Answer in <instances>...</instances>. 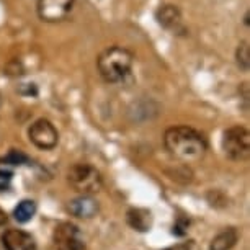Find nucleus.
<instances>
[{
    "label": "nucleus",
    "instance_id": "nucleus-6",
    "mask_svg": "<svg viewBox=\"0 0 250 250\" xmlns=\"http://www.w3.org/2000/svg\"><path fill=\"white\" fill-rule=\"evenodd\" d=\"M53 242L56 250H85V242L77 226L70 223H61L53 232Z\"/></svg>",
    "mask_w": 250,
    "mask_h": 250
},
{
    "label": "nucleus",
    "instance_id": "nucleus-9",
    "mask_svg": "<svg viewBox=\"0 0 250 250\" xmlns=\"http://www.w3.org/2000/svg\"><path fill=\"white\" fill-rule=\"evenodd\" d=\"M67 211L72 216H75V218L90 219L98 213V203L90 195H82L72 201H69Z\"/></svg>",
    "mask_w": 250,
    "mask_h": 250
},
{
    "label": "nucleus",
    "instance_id": "nucleus-3",
    "mask_svg": "<svg viewBox=\"0 0 250 250\" xmlns=\"http://www.w3.org/2000/svg\"><path fill=\"white\" fill-rule=\"evenodd\" d=\"M223 150L230 160L244 162L250 154V133L244 126H230L223 134Z\"/></svg>",
    "mask_w": 250,
    "mask_h": 250
},
{
    "label": "nucleus",
    "instance_id": "nucleus-7",
    "mask_svg": "<svg viewBox=\"0 0 250 250\" xmlns=\"http://www.w3.org/2000/svg\"><path fill=\"white\" fill-rule=\"evenodd\" d=\"M75 0H38V15L43 21H62L72 12Z\"/></svg>",
    "mask_w": 250,
    "mask_h": 250
},
{
    "label": "nucleus",
    "instance_id": "nucleus-17",
    "mask_svg": "<svg viewBox=\"0 0 250 250\" xmlns=\"http://www.w3.org/2000/svg\"><path fill=\"white\" fill-rule=\"evenodd\" d=\"M193 245H195L193 240H187V242L175 244V245H172V247H167V249H164V250H191Z\"/></svg>",
    "mask_w": 250,
    "mask_h": 250
},
{
    "label": "nucleus",
    "instance_id": "nucleus-5",
    "mask_svg": "<svg viewBox=\"0 0 250 250\" xmlns=\"http://www.w3.org/2000/svg\"><path fill=\"white\" fill-rule=\"evenodd\" d=\"M28 138H30V141L38 149L49 150L56 147V144H58V141H59V134H58V129L54 128V125L49 120L40 118V120H36L30 126V129H28Z\"/></svg>",
    "mask_w": 250,
    "mask_h": 250
},
{
    "label": "nucleus",
    "instance_id": "nucleus-2",
    "mask_svg": "<svg viewBox=\"0 0 250 250\" xmlns=\"http://www.w3.org/2000/svg\"><path fill=\"white\" fill-rule=\"evenodd\" d=\"M133 61L134 56L129 49L123 48V46H111L98 56V72L105 82H121L129 74L131 67H133Z\"/></svg>",
    "mask_w": 250,
    "mask_h": 250
},
{
    "label": "nucleus",
    "instance_id": "nucleus-4",
    "mask_svg": "<svg viewBox=\"0 0 250 250\" xmlns=\"http://www.w3.org/2000/svg\"><path fill=\"white\" fill-rule=\"evenodd\" d=\"M67 180L75 190L82 195H92L100 191L102 188V175L95 167L90 164H75L69 168Z\"/></svg>",
    "mask_w": 250,
    "mask_h": 250
},
{
    "label": "nucleus",
    "instance_id": "nucleus-13",
    "mask_svg": "<svg viewBox=\"0 0 250 250\" xmlns=\"http://www.w3.org/2000/svg\"><path fill=\"white\" fill-rule=\"evenodd\" d=\"M35 214H36V203L33 200H23L13 209V218L20 224H25L28 221H31Z\"/></svg>",
    "mask_w": 250,
    "mask_h": 250
},
{
    "label": "nucleus",
    "instance_id": "nucleus-10",
    "mask_svg": "<svg viewBox=\"0 0 250 250\" xmlns=\"http://www.w3.org/2000/svg\"><path fill=\"white\" fill-rule=\"evenodd\" d=\"M155 18H157L159 25H162L167 30L172 31H183V23L180 10L175 5H162L159 7V10L155 12Z\"/></svg>",
    "mask_w": 250,
    "mask_h": 250
},
{
    "label": "nucleus",
    "instance_id": "nucleus-14",
    "mask_svg": "<svg viewBox=\"0 0 250 250\" xmlns=\"http://www.w3.org/2000/svg\"><path fill=\"white\" fill-rule=\"evenodd\" d=\"M235 59H237V64L239 67L247 72L249 67H250V48H249V43L247 41H242L237 48V53H235Z\"/></svg>",
    "mask_w": 250,
    "mask_h": 250
},
{
    "label": "nucleus",
    "instance_id": "nucleus-11",
    "mask_svg": "<svg viewBox=\"0 0 250 250\" xmlns=\"http://www.w3.org/2000/svg\"><path fill=\"white\" fill-rule=\"evenodd\" d=\"M126 223L138 232H149L152 228V213L144 208H131L126 213Z\"/></svg>",
    "mask_w": 250,
    "mask_h": 250
},
{
    "label": "nucleus",
    "instance_id": "nucleus-12",
    "mask_svg": "<svg viewBox=\"0 0 250 250\" xmlns=\"http://www.w3.org/2000/svg\"><path fill=\"white\" fill-rule=\"evenodd\" d=\"M239 240V232L237 229L228 228L213 237V240L209 242V250H230L237 244Z\"/></svg>",
    "mask_w": 250,
    "mask_h": 250
},
{
    "label": "nucleus",
    "instance_id": "nucleus-16",
    "mask_svg": "<svg viewBox=\"0 0 250 250\" xmlns=\"http://www.w3.org/2000/svg\"><path fill=\"white\" fill-rule=\"evenodd\" d=\"M12 178V172L5 170V168H0V191H3V188H7L8 182Z\"/></svg>",
    "mask_w": 250,
    "mask_h": 250
},
{
    "label": "nucleus",
    "instance_id": "nucleus-8",
    "mask_svg": "<svg viewBox=\"0 0 250 250\" xmlns=\"http://www.w3.org/2000/svg\"><path fill=\"white\" fill-rule=\"evenodd\" d=\"M5 250H36V240L31 234L21 229H7L0 235Z\"/></svg>",
    "mask_w": 250,
    "mask_h": 250
},
{
    "label": "nucleus",
    "instance_id": "nucleus-1",
    "mask_svg": "<svg viewBox=\"0 0 250 250\" xmlns=\"http://www.w3.org/2000/svg\"><path fill=\"white\" fill-rule=\"evenodd\" d=\"M165 147L170 152L172 157L185 164L198 162L206 154L208 144L200 131L190 128V126H173L165 131L164 136Z\"/></svg>",
    "mask_w": 250,
    "mask_h": 250
},
{
    "label": "nucleus",
    "instance_id": "nucleus-18",
    "mask_svg": "<svg viewBox=\"0 0 250 250\" xmlns=\"http://www.w3.org/2000/svg\"><path fill=\"white\" fill-rule=\"evenodd\" d=\"M7 223V214H5V211L0 208V226H3Z\"/></svg>",
    "mask_w": 250,
    "mask_h": 250
},
{
    "label": "nucleus",
    "instance_id": "nucleus-15",
    "mask_svg": "<svg viewBox=\"0 0 250 250\" xmlns=\"http://www.w3.org/2000/svg\"><path fill=\"white\" fill-rule=\"evenodd\" d=\"M5 162L10 164V165H23V164L30 162V159H28L23 152H20V150L13 149V150H10V154L5 157Z\"/></svg>",
    "mask_w": 250,
    "mask_h": 250
}]
</instances>
